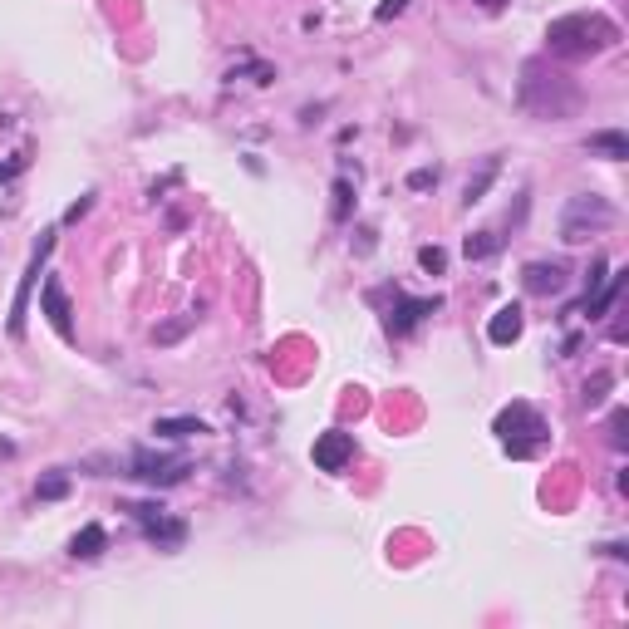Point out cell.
Segmentation results:
<instances>
[{"mask_svg":"<svg viewBox=\"0 0 629 629\" xmlns=\"http://www.w3.org/2000/svg\"><path fill=\"white\" fill-rule=\"evenodd\" d=\"M615 40H620L615 20H605V15H595V10H575V15H561V20L546 25V45H551V55H561V59L600 55V50H610Z\"/></svg>","mask_w":629,"mask_h":629,"instance_id":"6da1fadb","label":"cell"},{"mask_svg":"<svg viewBox=\"0 0 629 629\" xmlns=\"http://www.w3.org/2000/svg\"><path fill=\"white\" fill-rule=\"evenodd\" d=\"M521 104L536 118H571L580 109V89L561 74H546L541 64H526V79H521Z\"/></svg>","mask_w":629,"mask_h":629,"instance_id":"7a4b0ae2","label":"cell"},{"mask_svg":"<svg viewBox=\"0 0 629 629\" xmlns=\"http://www.w3.org/2000/svg\"><path fill=\"white\" fill-rule=\"evenodd\" d=\"M492 433H497V443H502L512 458H531V453H536V448H546V438H551L546 418H541L531 403H507V408L497 413Z\"/></svg>","mask_w":629,"mask_h":629,"instance_id":"3957f363","label":"cell"},{"mask_svg":"<svg viewBox=\"0 0 629 629\" xmlns=\"http://www.w3.org/2000/svg\"><path fill=\"white\" fill-rule=\"evenodd\" d=\"M615 227V207L605 202V197H595V192H580L566 202V217H561V241H590V236H600V231Z\"/></svg>","mask_w":629,"mask_h":629,"instance_id":"277c9868","label":"cell"},{"mask_svg":"<svg viewBox=\"0 0 629 629\" xmlns=\"http://www.w3.org/2000/svg\"><path fill=\"white\" fill-rule=\"evenodd\" d=\"M389 295H394V305H389V315H384V330H389L394 340L413 335V330H418V325H423V320H428V315H433L438 305H443L438 295H428V300H408L399 286L389 290Z\"/></svg>","mask_w":629,"mask_h":629,"instance_id":"5b68a950","label":"cell"},{"mask_svg":"<svg viewBox=\"0 0 629 629\" xmlns=\"http://www.w3.org/2000/svg\"><path fill=\"white\" fill-rule=\"evenodd\" d=\"M50 251H55V231H45V236H40V246H35V256H30L25 276H20L15 305H10V335H25V310H30V290H35V281H40V271H45Z\"/></svg>","mask_w":629,"mask_h":629,"instance_id":"8992f818","label":"cell"},{"mask_svg":"<svg viewBox=\"0 0 629 629\" xmlns=\"http://www.w3.org/2000/svg\"><path fill=\"white\" fill-rule=\"evenodd\" d=\"M310 458H315L320 472H344V467L354 462V433H344V428L320 433V438H315V448H310Z\"/></svg>","mask_w":629,"mask_h":629,"instance_id":"52a82bcc","label":"cell"},{"mask_svg":"<svg viewBox=\"0 0 629 629\" xmlns=\"http://www.w3.org/2000/svg\"><path fill=\"white\" fill-rule=\"evenodd\" d=\"M133 477L148 482V487H172L187 477V462L182 458H153V453H133Z\"/></svg>","mask_w":629,"mask_h":629,"instance_id":"ba28073f","label":"cell"},{"mask_svg":"<svg viewBox=\"0 0 629 629\" xmlns=\"http://www.w3.org/2000/svg\"><path fill=\"white\" fill-rule=\"evenodd\" d=\"M40 310H45V320L55 325L59 340H74V310H69V295H64V286H59V276H50L45 281V290H40Z\"/></svg>","mask_w":629,"mask_h":629,"instance_id":"9c48e42d","label":"cell"},{"mask_svg":"<svg viewBox=\"0 0 629 629\" xmlns=\"http://www.w3.org/2000/svg\"><path fill=\"white\" fill-rule=\"evenodd\" d=\"M128 512L143 521L148 541H158V546H182V541H187V526L172 521V516H163V507H128Z\"/></svg>","mask_w":629,"mask_h":629,"instance_id":"30bf717a","label":"cell"},{"mask_svg":"<svg viewBox=\"0 0 629 629\" xmlns=\"http://www.w3.org/2000/svg\"><path fill=\"white\" fill-rule=\"evenodd\" d=\"M521 286L531 290V295H561V286H566V271H561L556 261H531V266L521 271Z\"/></svg>","mask_w":629,"mask_h":629,"instance_id":"8fae6325","label":"cell"},{"mask_svg":"<svg viewBox=\"0 0 629 629\" xmlns=\"http://www.w3.org/2000/svg\"><path fill=\"white\" fill-rule=\"evenodd\" d=\"M521 330H526V320H521V310H516V305H502V310L487 320V340H492V344H516V340H521Z\"/></svg>","mask_w":629,"mask_h":629,"instance_id":"7c38bea8","label":"cell"},{"mask_svg":"<svg viewBox=\"0 0 629 629\" xmlns=\"http://www.w3.org/2000/svg\"><path fill=\"white\" fill-rule=\"evenodd\" d=\"M625 276H629V271H615V276L595 290V295H585V315H590V320L610 315V305H615V300H620V290H625Z\"/></svg>","mask_w":629,"mask_h":629,"instance_id":"4fadbf2b","label":"cell"},{"mask_svg":"<svg viewBox=\"0 0 629 629\" xmlns=\"http://www.w3.org/2000/svg\"><path fill=\"white\" fill-rule=\"evenodd\" d=\"M104 546H109L104 526H99V521H89V526H84V531H79V536L69 541V556H74V561H94V556H99Z\"/></svg>","mask_w":629,"mask_h":629,"instance_id":"5bb4252c","label":"cell"},{"mask_svg":"<svg viewBox=\"0 0 629 629\" xmlns=\"http://www.w3.org/2000/svg\"><path fill=\"white\" fill-rule=\"evenodd\" d=\"M590 153H600V158L620 163V158H629V138L620 133V128H605V133H590Z\"/></svg>","mask_w":629,"mask_h":629,"instance_id":"9a60e30c","label":"cell"},{"mask_svg":"<svg viewBox=\"0 0 629 629\" xmlns=\"http://www.w3.org/2000/svg\"><path fill=\"white\" fill-rule=\"evenodd\" d=\"M153 433L158 438H197V433H207V423L202 418H158Z\"/></svg>","mask_w":629,"mask_h":629,"instance_id":"2e32d148","label":"cell"},{"mask_svg":"<svg viewBox=\"0 0 629 629\" xmlns=\"http://www.w3.org/2000/svg\"><path fill=\"white\" fill-rule=\"evenodd\" d=\"M462 251H467V261H487V256L502 251V236H497V231H472Z\"/></svg>","mask_w":629,"mask_h":629,"instance_id":"e0dca14e","label":"cell"},{"mask_svg":"<svg viewBox=\"0 0 629 629\" xmlns=\"http://www.w3.org/2000/svg\"><path fill=\"white\" fill-rule=\"evenodd\" d=\"M492 177H497V158H487L477 177H467V192H462V202H467V207H472V202H482V197H487V187H492Z\"/></svg>","mask_w":629,"mask_h":629,"instance_id":"ac0fdd59","label":"cell"},{"mask_svg":"<svg viewBox=\"0 0 629 629\" xmlns=\"http://www.w3.org/2000/svg\"><path fill=\"white\" fill-rule=\"evenodd\" d=\"M197 325V315H182V320H172V325H163V330H153V344H172V340H182L187 330Z\"/></svg>","mask_w":629,"mask_h":629,"instance_id":"d6986e66","label":"cell"},{"mask_svg":"<svg viewBox=\"0 0 629 629\" xmlns=\"http://www.w3.org/2000/svg\"><path fill=\"white\" fill-rule=\"evenodd\" d=\"M64 492H69V477H64V472H50V477L40 482V502H59Z\"/></svg>","mask_w":629,"mask_h":629,"instance_id":"ffe728a7","label":"cell"},{"mask_svg":"<svg viewBox=\"0 0 629 629\" xmlns=\"http://www.w3.org/2000/svg\"><path fill=\"white\" fill-rule=\"evenodd\" d=\"M418 266H423V271H433V276H438V271H443V266H448V256H443V246H423V251H418Z\"/></svg>","mask_w":629,"mask_h":629,"instance_id":"44dd1931","label":"cell"},{"mask_svg":"<svg viewBox=\"0 0 629 629\" xmlns=\"http://www.w3.org/2000/svg\"><path fill=\"white\" fill-rule=\"evenodd\" d=\"M605 389H610V374H595V379L585 384V403H600L605 399Z\"/></svg>","mask_w":629,"mask_h":629,"instance_id":"7402d4cb","label":"cell"},{"mask_svg":"<svg viewBox=\"0 0 629 629\" xmlns=\"http://www.w3.org/2000/svg\"><path fill=\"white\" fill-rule=\"evenodd\" d=\"M438 182V168H418V172H408V187L413 192H423V187H433Z\"/></svg>","mask_w":629,"mask_h":629,"instance_id":"603a6c76","label":"cell"},{"mask_svg":"<svg viewBox=\"0 0 629 629\" xmlns=\"http://www.w3.org/2000/svg\"><path fill=\"white\" fill-rule=\"evenodd\" d=\"M335 217H349V177L335 182Z\"/></svg>","mask_w":629,"mask_h":629,"instance_id":"cb8c5ba5","label":"cell"},{"mask_svg":"<svg viewBox=\"0 0 629 629\" xmlns=\"http://www.w3.org/2000/svg\"><path fill=\"white\" fill-rule=\"evenodd\" d=\"M408 10V0H384L379 10H374V20H394V15H403Z\"/></svg>","mask_w":629,"mask_h":629,"instance_id":"d4e9b609","label":"cell"},{"mask_svg":"<svg viewBox=\"0 0 629 629\" xmlns=\"http://www.w3.org/2000/svg\"><path fill=\"white\" fill-rule=\"evenodd\" d=\"M89 207H94V192H89V197H79V202H74V207L64 212V222H79V217H84Z\"/></svg>","mask_w":629,"mask_h":629,"instance_id":"484cf974","label":"cell"},{"mask_svg":"<svg viewBox=\"0 0 629 629\" xmlns=\"http://www.w3.org/2000/svg\"><path fill=\"white\" fill-rule=\"evenodd\" d=\"M610 438H615V443H625V413H615V418H610Z\"/></svg>","mask_w":629,"mask_h":629,"instance_id":"4316f807","label":"cell"},{"mask_svg":"<svg viewBox=\"0 0 629 629\" xmlns=\"http://www.w3.org/2000/svg\"><path fill=\"white\" fill-rule=\"evenodd\" d=\"M15 172H25V158H15V163H5V168H0V182H10Z\"/></svg>","mask_w":629,"mask_h":629,"instance_id":"83f0119b","label":"cell"},{"mask_svg":"<svg viewBox=\"0 0 629 629\" xmlns=\"http://www.w3.org/2000/svg\"><path fill=\"white\" fill-rule=\"evenodd\" d=\"M482 5H487V10H502V5H507V0H482Z\"/></svg>","mask_w":629,"mask_h":629,"instance_id":"f1b7e54d","label":"cell"}]
</instances>
